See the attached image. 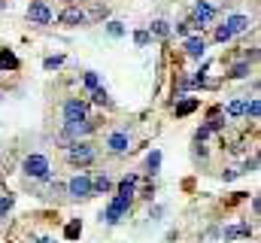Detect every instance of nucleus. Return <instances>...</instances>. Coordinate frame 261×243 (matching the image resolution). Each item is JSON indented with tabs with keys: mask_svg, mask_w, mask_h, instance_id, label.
Returning <instances> with one entry per match:
<instances>
[{
	"mask_svg": "<svg viewBox=\"0 0 261 243\" xmlns=\"http://www.w3.org/2000/svg\"><path fill=\"white\" fill-rule=\"evenodd\" d=\"M21 171H24V177H31V180H43L49 182L52 180V167H49V158L46 155H28L24 161H21Z\"/></svg>",
	"mask_w": 261,
	"mask_h": 243,
	"instance_id": "nucleus-1",
	"label": "nucleus"
},
{
	"mask_svg": "<svg viewBox=\"0 0 261 243\" xmlns=\"http://www.w3.org/2000/svg\"><path fill=\"white\" fill-rule=\"evenodd\" d=\"M128 210H130V198H122V195H116V198L110 201V207L103 210V216H100V219H103L107 225H119V222H122V216H125Z\"/></svg>",
	"mask_w": 261,
	"mask_h": 243,
	"instance_id": "nucleus-2",
	"label": "nucleus"
},
{
	"mask_svg": "<svg viewBox=\"0 0 261 243\" xmlns=\"http://www.w3.org/2000/svg\"><path fill=\"white\" fill-rule=\"evenodd\" d=\"M67 161H70V164H91V161H94L91 143H85V140H82V143H79V140L70 143V146H67Z\"/></svg>",
	"mask_w": 261,
	"mask_h": 243,
	"instance_id": "nucleus-3",
	"label": "nucleus"
},
{
	"mask_svg": "<svg viewBox=\"0 0 261 243\" xmlns=\"http://www.w3.org/2000/svg\"><path fill=\"white\" fill-rule=\"evenodd\" d=\"M213 18H216V6H210V3H203V0H197V3H195V12H192V28L203 31Z\"/></svg>",
	"mask_w": 261,
	"mask_h": 243,
	"instance_id": "nucleus-4",
	"label": "nucleus"
},
{
	"mask_svg": "<svg viewBox=\"0 0 261 243\" xmlns=\"http://www.w3.org/2000/svg\"><path fill=\"white\" fill-rule=\"evenodd\" d=\"M28 18H31V25H52V9L43 0H34L28 6Z\"/></svg>",
	"mask_w": 261,
	"mask_h": 243,
	"instance_id": "nucleus-5",
	"label": "nucleus"
},
{
	"mask_svg": "<svg viewBox=\"0 0 261 243\" xmlns=\"http://www.w3.org/2000/svg\"><path fill=\"white\" fill-rule=\"evenodd\" d=\"M64 125H70V121H82L85 119V113H88V107H85V101H79V98H70L64 104Z\"/></svg>",
	"mask_w": 261,
	"mask_h": 243,
	"instance_id": "nucleus-6",
	"label": "nucleus"
},
{
	"mask_svg": "<svg viewBox=\"0 0 261 243\" xmlns=\"http://www.w3.org/2000/svg\"><path fill=\"white\" fill-rule=\"evenodd\" d=\"M67 195L70 198H88L91 195V177H85V174L73 177V180L67 182Z\"/></svg>",
	"mask_w": 261,
	"mask_h": 243,
	"instance_id": "nucleus-7",
	"label": "nucleus"
},
{
	"mask_svg": "<svg viewBox=\"0 0 261 243\" xmlns=\"http://www.w3.org/2000/svg\"><path fill=\"white\" fill-rule=\"evenodd\" d=\"M107 146H110V152H116V155H122V152H128V146H130V137H128V131H113V134L107 137Z\"/></svg>",
	"mask_w": 261,
	"mask_h": 243,
	"instance_id": "nucleus-8",
	"label": "nucleus"
},
{
	"mask_svg": "<svg viewBox=\"0 0 261 243\" xmlns=\"http://www.w3.org/2000/svg\"><path fill=\"white\" fill-rule=\"evenodd\" d=\"M58 21L67 25V28H79V25H85V21H88V15H85L79 6H70V9H64V12L58 15Z\"/></svg>",
	"mask_w": 261,
	"mask_h": 243,
	"instance_id": "nucleus-9",
	"label": "nucleus"
},
{
	"mask_svg": "<svg viewBox=\"0 0 261 243\" xmlns=\"http://www.w3.org/2000/svg\"><path fill=\"white\" fill-rule=\"evenodd\" d=\"M91 131H94V125H91L88 119L64 125V137H85V134H91Z\"/></svg>",
	"mask_w": 261,
	"mask_h": 243,
	"instance_id": "nucleus-10",
	"label": "nucleus"
},
{
	"mask_svg": "<svg viewBox=\"0 0 261 243\" xmlns=\"http://www.w3.org/2000/svg\"><path fill=\"white\" fill-rule=\"evenodd\" d=\"M225 28L231 34H243V31H249V15H228L225 18Z\"/></svg>",
	"mask_w": 261,
	"mask_h": 243,
	"instance_id": "nucleus-11",
	"label": "nucleus"
},
{
	"mask_svg": "<svg viewBox=\"0 0 261 243\" xmlns=\"http://www.w3.org/2000/svg\"><path fill=\"white\" fill-rule=\"evenodd\" d=\"M249 234H252V228H249L246 222H240V225H228V228L222 231L225 240H237V237H249Z\"/></svg>",
	"mask_w": 261,
	"mask_h": 243,
	"instance_id": "nucleus-12",
	"label": "nucleus"
},
{
	"mask_svg": "<svg viewBox=\"0 0 261 243\" xmlns=\"http://www.w3.org/2000/svg\"><path fill=\"white\" fill-rule=\"evenodd\" d=\"M203 52H206V43L200 37H189L186 40V55L189 58H203Z\"/></svg>",
	"mask_w": 261,
	"mask_h": 243,
	"instance_id": "nucleus-13",
	"label": "nucleus"
},
{
	"mask_svg": "<svg viewBox=\"0 0 261 243\" xmlns=\"http://www.w3.org/2000/svg\"><path fill=\"white\" fill-rule=\"evenodd\" d=\"M134 191H137V177H134V174L122 177V180H119V195H122V198H134Z\"/></svg>",
	"mask_w": 261,
	"mask_h": 243,
	"instance_id": "nucleus-14",
	"label": "nucleus"
},
{
	"mask_svg": "<svg viewBox=\"0 0 261 243\" xmlns=\"http://www.w3.org/2000/svg\"><path fill=\"white\" fill-rule=\"evenodd\" d=\"M158 167H161V152H158V149H152V152L146 155V174H149V177H155V174H158Z\"/></svg>",
	"mask_w": 261,
	"mask_h": 243,
	"instance_id": "nucleus-15",
	"label": "nucleus"
},
{
	"mask_svg": "<svg viewBox=\"0 0 261 243\" xmlns=\"http://www.w3.org/2000/svg\"><path fill=\"white\" fill-rule=\"evenodd\" d=\"M113 188V180L107 177V174H100L97 180H91V195H103V191H110Z\"/></svg>",
	"mask_w": 261,
	"mask_h": 243,
	"instance_id": "nucleus-16",
	"label": "nucleus"
},
{
	"mask_svg": "<svg viewBox=\"0 0 261 243\" xmlns=\"http://www.w3.org/2000/svg\"><path fill=\"white\" fill-rule=\"evenodd\" d=\"M197 104H200L197 98H186V101H179V104H176V116H189V113H195Z\"/></svg>",
	"mask_w": 261,
	"mask_h": 243,
	"instance_id": "nucleus-17",
	"label": "nucleus"
},
{
	"mask_svg": "<svg viewBox=\"0 0 261 243\" xmlns=\"http://www.w3.org/2000/svg\"><path fill=\"white\" fill-rule=\"evenodd\" d=\"M149 34H155V37H170L173 28H170L167 21H152V25H149Z\"/></svg>",
	"mask_w": 261,
	"mask_h": 243,
	"instance_id": "nucleus-18",
	"label": "nucleus"
},
{
	"mask_svg": "<svg viewBox=\"0 0 261 243\" xmlns=\"http://www.w3.org/2000/svg\"><path fill=\"white\" fill-rule=\"evenodd\" d=\"M6 67H9V70H15V67H18V58H15L9 49H3V52H0V70H6Z\"/></svg>",
	"mask_w": 261,
	"mask_h": 243,
	"instance_id": "nucleus-19",
	"label": "nucleus"
},
{
	"mask_svg": "<svg viewBox=\"0 0 261 243\" xmlns=\"http://www.w3.org/2000/svg\"><path fill=\"white\" fill-rule=\"evenodd\" d=\"M79 234H82V222H79V219H73V222L64 228V237H67V240H76Z\"/></svg>",
	"mask_w": 261,
	"mask_h": 243,
	"instance_id": "nucleus-20",
	"label": "nucleus"
},
{
	"mask_svg": "<svg viewBox=\"0 0 261 243\" xmlns=\"http://www.w3.org/2000/svg\"><path fill=\"white\" fill-rule=\"evenodd\" d=\"M243 76H249V64L246 61H240V64L231 67V79H243Z\"/></svg>",
	"mask_w": 261,
	"mask_h": 243,
	"instance_id": "nucleus-21",
	"label": "nucleus"
},
{
	"mask_svg": "<svg viewBox=\"0 0 261 243\" xmlns=\"http://www.w3.org/2000/svg\"><path fill=\"white\" fill-rule=\"evenodd\" d=\"M82 82H85V88H88V91H94V88H100V76H97V73H94V70H88V73H85V79H82Z\"/></svg>",
	"mask_w": 261,
	"mask_h": 243,
	"instance_id": "nucleus-22",
	"label": "nucleus"
},
{
	"mask_svg": "<svg viewBox=\"0 0 261 243\" xmlns=\"http://www.w3.org/2000/svg\"><path fill=\"white\" fill-rule=\"evenodd\" d=\"M246 116H249V119H258V116H261V104H258V98L246 101Z\"/></svg>",
	"mask_w": 261,
	"mask_h": 243,
	"instance_id": "nucleus-23",
	"label": "nucleus"
},
{
	"mask_svg": "<svg viewBox=\"0 0 261 243\" xmlns=\"http://www.w3.org/2000/svg\"><path fill=\"white\" fill-rule=\"evenodd\" d=\"M246 113V101H231L228 104V116H243Z\"/></svg>",
	"mask_w": 261,
	"mask_h": 243,
	"instance_id": "nucleus-24",
	"label": "nucleus"
},
{
	"mask_svg": "<svg viewBox=\"0 0 261 243\" xmlns=\"http://www.w3.org/2000/svg\"><path fill=\"white\" fill-rule=\"evenodd\" d=\"M231 37H234V34H231V31H228L225 25H219V28H216V40H219V43H228Z\"/></svg>",
	"mask_w": 261,
	"mask_h": 243,
	"instance_id": "nucleus-25",
	"label": "nucleus"
},
{
	"mask_svg": "<svg viewBox=\"0 0 261 243\" xmlns=\"http://www.w3.org/2000/svg\"><path fill=\"white\" fill-rule=\"evenodd\" d=\"M149 40H152L149 31H137V34H134V43H137V46H149Z\"/></svg>",
	"mask_w": 261,
	"mask_h": 243,
	"instance_id": "nucleus-26",
	"label": "nucleus"
},
{
	"mask_svg": "<svg viewBox=\"0 0 261 243\" xmlns=\"http://www.w3.org/2000/svg\"><path fill=\"white\" fill-rule=\"evenodd\" d=\"M61 64H64V55H55V58H46V61H43V67H46V70H58Z\"/></svg>",
	"mask_w": 261,
	"mask_h": 243,
	"instance_id": "nucleus-27",
	"label": "nucleus"
},
{
	"mask_svg": "<svg viewBox=\"0 0 261 243\" xmlns=\"http://www.w3.org/2000/svg\"><path fill=\"white\" fill-rule=\"evenodd\" d=\"M107 31H110V37H122V34H125L122 21H110V25H107Z\"/></svg>",
	"mask_w": 261,
	"mask_h": 243,
	"instance_id": "nucleus-28",
	"label": "nucleus"
},
{
	"mask_svg": "<svg viewBox=\"0 0 261 243\" xmlns=\"http://www.w3.org/2000/svg\"><path fill=\"white\" fill-rule=\"evenodd\" d=\"M91 98H94V104H110V94H107L103 88H94V91H91Z\"/></svg>",
	"mask_w": 261,
	"mask_h": 243,
	"instance_id": "nucleus-29",
	"label": "nucleus"
},
{
	"mask_svg": "<svg viewBox=\"0 0 261 243\" xmlns=\"http://www.w3.org/2000/svg\"><path fill=\"white\" fill-rule=\"evenodd\" d=\"M9 210H12V195H6V198H0V219H3V216H6Z\"/></svg>",
	"mask_w": 261,
	"mask_h": 243,
	"instance_id": "nucleus-30",
	"label": "nucleus"
},
{
	"mask_svg": "<svg viewBox=\"0 0 261 243\" xmlns=\"http://www.w3.org/2000/svg\"><path fill=\"white\" fill-rule=\"evenodd\" d=\"M189 31H192V21H179V25H176V34H179V37H186Z\"/></svg>",
	"mask_w": 261,
	"mask_h": 243,
	"instance_id": "nucleus-31",
	"label": "nucleus"
},
{
	"mask_svg": "<svg viewBox=\"0 0 261 243\" xmlns=\"http://www.w3.org/2000/svg\"><path fill=\"white\" fill-rule=\"evenodd\" d=\"M40 243H52V240H49V237H46V240H40Z\"/></svg>",
	"mask_w": 261,
	"mask_h": 243,
	"instance_id": "nucleus-32",
	"label": "nucleus"
},
{
	"mask_svg": "<svg viewBox=\"0 0 261 243\" xmlns=\"http://www.w3.org/2000/svg\"><path fill=\"white\" fill-rule=\"evenodd\" d=\"M0 6H3V0H0Z\"/></svg>",
	"mask_w": 261,
	"mask_h": 243,
	"instance_id": "nucleus-33",
	"label": "nucleus"
}]
</instances>
